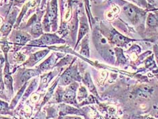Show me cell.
I'll return each instance as SVG.
<instances>
[{
  "label": "cell",
  "mask_w": 158,
  "mask_h": 119,
  "mask_svg": "<svg viewBox=\"0 0 158 119\" xmlns=\"http://www.w3.org/2000/svg\"><path fill=\"white\" fill-rule=\"evenodd\" d=\"M124 10L126 13V16L129 18L131 21L137 20V13L135 7H133L132 5H128L124 7Z\"/></svg>",
  "instance_id": "cell-1"
},
{
  "label": "cell",
  "mask_w": 158,
  "mask_h": 119,
  "mask_svg": "<svg viewBox=\"0 0 158 119\" xmlns=\"http://www.w3.org/2000/svg\"><path fill=\"white\" fill-rule=\"evenodd\" d=\"M59 41L58 38L56 37L55 35H50V34H45L43 35L40 40L39 42H40L41 44H52L57 42Z\"/></svg>",
  "instance_id": "cell-2"
},
{
  "label": "cell",
  "mask_w": 158,
  "mask_h": 119,
  "mask_svg": "<svg viewBox=\"0 0 158 119\" xmlns=\"http://www.w3.org/2000/svg\"><path fill=\"white\" fill-rule=\"evenodd\" d=\"M112 40L114 43H116V44H118V45H120V44L122 45L124 44H126L128 42V41H129V40H128L127 38L124 37V36L122 35L121 34L116 32V31L113 33Z\"/></svg>",
  "instance_id": "cell-3"
},
{
  "label": "cell",
  "mask_w": 158,
  "mask_h": 119,
  "mask_svg": "<svg viewBox=\"0 0 158 119\" xmlns=\"http://www.w3.org/2000/svg\"><path fill=\"white\" fill-rule=\"evenodd\" d=\"M35 75H36V73L35 71H34V70H28V71L26 72L23 74V76L21 78V82L22 83H24V82L27 81L30 78L35 76Z\"/></svg>",
  "instance_id": "cell-4"
},
{
  "label": "cell",
  "mask_w": 158,
  "mask_h": 119,
  "mask_svg": "<svg viewBox=\"0 0 158 119\" xmlns=\"http://www.w3.org/2000/svg\"><path fill=\"white\" fill-rule=\"evenodd\" d=\"M87 31H88V25H87V23L85 22H81V29H80L79 31V40L81 39L83 37L84 34H86Z\"/></svg>",
  "instance_id": "cell-5"
},
{
  "label": "cell",
  "mask_w": 158,
  "mask_h": 119,
  "mask_svg": "<svg viewBox=\"0 0 158 119\" xmlns=\"http://www.w3.org/2000/svg\"><path fill=\"white\" fill-rule=\"evenodd\" d=\"M28 37L24 33L18 34L16 37V42L18 44H24L28 40Z\"/></svg>",
  "instance_id": "cell-6"
},
{
  "label": "cell",
  "mask_w": 158,
  "mask_h": 119,
  "mask_svg": "<svg viewBox=\"0 0 158 119\" xmlns=\"http://www.w3.org/2000/svg\"><path fill=\"white\" fill-rule=\"evenodd\" d=\"M147 24L148 25H149L151 27H154L155 25H157V21L156 18H155L154 15H153L152 14H150L149 16L147 18Z\"/></svg>",
  "instance_id": "cell-7"
},
{
  "label": "cell",
  "mask_w": 158,
  "mask_h": 119,
  "mask_svg": "<svg viewBox=\"0 0 158 119\" xmlns=\"http://www.w3.org/2000/svg\"><path fill=\"white\" fill-rule=\"evenodd\" d=\"M48 52L47 50H43L41 51V52H39L33 56V62H36L38 61H39L40 59H42V58L44 57V56L47 54V52Z\"/></svg>",
  "instance_id": "cell-8"
},
{
  "label": "cell",
  "mask_w": 158,
  "mask_h": 119,
  "mask_svg": "<svg viewBox=\"0 0 158 119\" xmlns=\"http://www.w3.org/2000/svg\"><path fill=\"white\" fill-rule=\"evenodd\" d=\"M74 97H75V94L74 93V91H69L64 95V98L65 100H66L68 101L72 102L74 99Z\"/></svg>",
  "instance_id": "cell-9"
},
{
  "label": "cell",
  "mask_w": 158,
  "mask_h": 119,
  "mask_svg": "<svg viewBox=\"0 0 158 119\" xmlns=\"http://www.w3.org/2000/svg\"><path fill=\"white\" fill-rule=\"evenodd\" d=\"M32 33L36 35H39V34L42 33V28H41V26L39 23H36L35 25H34L32 29Z\"/></svg>",
  "instance_id": "cell-10"
},
{
  "label": "cell",
  "mask_w": 158,
  "mask_h": 119,
  "mask_svg": "<svg viewBox=\"0 0 158 119\" xmlns=\"http://www.w3.org/2000/svg\"><path fill=\"white\" fill-rule=\"evenodd\" d=\"M84 81L85 82V84H86L87 86H88V87L89 88V89L91 90V91H95V88H94L93 84V83H92V82L91 81V78H90V77L87 74L84 76Z\"/></svg>",
  "instance_id": "cell-11"
},
{
  "label": "cell",
  "mask_w": 158,
  "mask_h": 119,
  "mask_svg": "<svg viewBox=\"0 0 158 119\" xmlns=\"http://www.w3.org/2000/svg\"><path fill=\"white\" fill-rule=\"evenodd\" d=\"M52 57H50V59L46 60L43 63V64H41V69L42 70H44V69H47L48 67L50 66V65H51V64H52Z\"/></svg>",
  "instance_id": "cell-12"
},
{
  "label": "cell",
  "mask_w": 158,
  "mask_h": 119,
  "mask_svg": "<svg viewBox=\"0 0 158 119\" xmlns=\"http://www.w3.org/2000/svg\"><path fill=\"white\" fill-rule=\"evenodd\" d=\"M24 89H25V86H23V89H22L20 91H19V93H18V95H17V96L16 97V98L14 99V100L13 101V102H12V106H14V104H15L17 101H18V100L19 99H20V98L21 97L22 95H23V91H24Z\"/></svg>",
  "instance_id": "cell-13"
},
{
  "label": "cell",
  "mask_w": 158,
  "mask_h": 119,
  "mask_svg": "<svg viewBox=\"0 0 158 119\" xmlns=\"http://www.w3.org/2000/svg\"><path fill=\"white\" fill-rule=\"evenodd\" d=\"M12 24L10 23H6L5 25L3 26V27L1 29V31H4V32H6V31H8L11 30Z\"/></svg>",
  "instance_id": "cell-14"
},
{
  "label": "cell",
  "mask_w": 158,
  "mask_h": 119,
  "mask_svg": "<svg viewBox=\"0 0 158 119\" xmlns=\"http://www.w3.org/2000/svg\"><path fill=\"white\" fill-rule=\"evenodd\" d=\"M81 53L85 56H89V48L88 47H87V45H84V47H82Z\"/></svg>",
  "instance_id": "cell-15"
},
{
  "label": "cell",
  "mask_w": 158,
  "mask_h": 119,
  "mask_svg": "<svg viewBox=\"0 0 158 119\" xmlns=\"http://www.w3.org/2000/svg\"><path fill=\"white\" fill-rule=\"evenodd\" d=\"M35 85H36V82L35 81V82H33V83L31 84V86H29V88L28 89L27 91H26V94H25V96H28V95L31 93V92L33 91V88H34V86H35Z\"/></svg>",
  "instance_id": "cell-16"
},
{
  "label": "cell",
  "mask_w": 158,
  "mask_h": 119,
  "mask_svg": "<svg viewBox=\"0 0 158 119\" xmlns=\"http://www.w3.org/2000/svg\"><path fill=\"white\" fill-rule=\"evenodd\" d=\"M5 83H6L8 86L11 87L12 85V78L9 76H6L5 77Z\"/></svg>",
  "instance_id": "cell-17"
},
{
  "label": "cell",
  "mask_w": 158,
  "mask_h": 119,
  "mask_svg": "<svg viewBox=\"0 0 158 119\" xmlns=\"http://www.w3.org/2000/svg\"><path fill=\"white\" fill-rule=\"evenodd\" d=\"M7 108V104L4 102H0V112H2V110H5Z\"/></svg>",
  "instance_id": "cell-18"
},
{
  "label": "cell",
  "mask_w": 158,
  "mask_h": 119,
  "mask_svg": "<svg viewBox=\"0 0 158 119\" xmlns=\"http://www.w3.org/2000/svg\"><path fill=\"white\" fill-rule=\"evenodd\" d=\"M68 119H80V118H69Z\"/></svg>",
  "instance_id": "cell-19"
},
{
  "label": "cell",
  "mask_w": 158,
  "mask_h": 119,
  "mask_svg": "<svg viewBox=\"0 0 158 119\" xmlns=\"http://www.w3.org/2000/svg\"><path fill=\"white\" fill-rule=\"evenodd\" d=\"M16 1H24V0H16Z\"/></svg>",
  "instance_id": "cell-20"
},
{
  "label": "cell",
  "mask_w": 158,
  "mask_h": 119,
  "mask_svg": "<svg viewBox=\"0 0 158 119\" xmlns=\"http://www.w3.org/2000/svg\"><path fill=\"white\" fill-rule=\"evenodd\" d=\"M62 1H65V0H62Z\"/></svg>",
  "instance_id": "cell-21"
}]
</instances>
